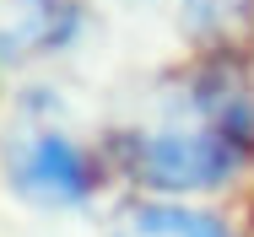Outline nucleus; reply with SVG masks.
<instances>
[{"instance_id":"f257e3e1","label":"nucleus","mask_w":254,"mask_h":237,"mask_svg":"<svg viewBox=\"0 0 254 237\" xmlns=\"http://www.w3.org/2000/svg\"><path fill=\"white\" fill-rule=\"evenodd\" d=\"M254 151V81L233 65H205L157 87L146 113L119 135L135 184L195 194L227 184Z\"/></svg>"},{"instance_id":"f03ea898","label":"nucleus","mask_w":254,"mask_h":237,"mask_svg":"<svg viewBox=\"0 0 254 237\" xmlns=\"http://www.w3.org/2000/svg\"><path fill=\"white\" fill-rule=\"evenodd\" d=\"M5 178H11V189L22 194V199H33V205H65V210H76V205L92 199L98 167H92V156L70 135L38 130V135H27L22 145H11Z\"/></svg>"},{"instance_id":"7ed1b4c3","label":"nucleus","mask_w":254,"mask_h":237,"mask_svg":"<svg viewBox=\"0 0 254 237\" xmlns=\"http://www.w3.org/2000/svg\"><path fill=\"white\" fill-rule=\"evenodd\" d=\"M76 27L81 0H0V65L70 44Z\"/></svg>"},{"instance_id":"20e7f679","label":"nucleus","mask_w":254,"mask_h":237,"mask_svg":"<svg viewBox=\"0 0 254 237\" xmlns=\"http://www.w3.org/2000/svg\"><path fill=\"white\" fill-rule=\"evenodd\" d=\"M157 5H168V16L200 44H233L254 27V0H157Z\"/></svg>"},{"instance_id":"39448f33","label":"nucleus","mask_w":254,"mask_h":237,"mask_svg":"<svg viewBox=\"0 0 254 237\" xmlns=\"http://www.w3.org/2000/svg\"><path fill=\"white\" fill-rule=\"evenodd\" d=\"M114 237H233L216 216H205V210H184V205H141V210H130Z\"/></svg>"}]
</instances>
